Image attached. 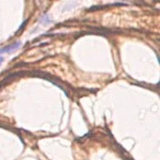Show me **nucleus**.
I'll return each instance as SVG.
<instances>
[{"label":"nucleus","instance_id":"2","mask_svg":"<svg viewBox=\"0 0 160 160\" xmlns=\"http://www.w3.org/2000/svg\"><path fill=\"white\" fill-rule=\"evenodd\" d=\"M2 62H3V57H1V56H0V65L2 64Z\"/></svg>","mask_w":160,"mask_h":160},{"label":"nucleus","instance_id":"1","mask_svg":"<svg viewBox=\"0 0 160 160\" xmlns=\"http://www.w3.org/2000/svg\"><path fill=\"white\" fill-rule=\"evenodd\" d=\"M20 46H21V42H14V43H12V44L8 45V46L0 48V54H10L16 51V49H18Z\"/></svg>","mask_w":160,"mask_h":160}]
</instances>
